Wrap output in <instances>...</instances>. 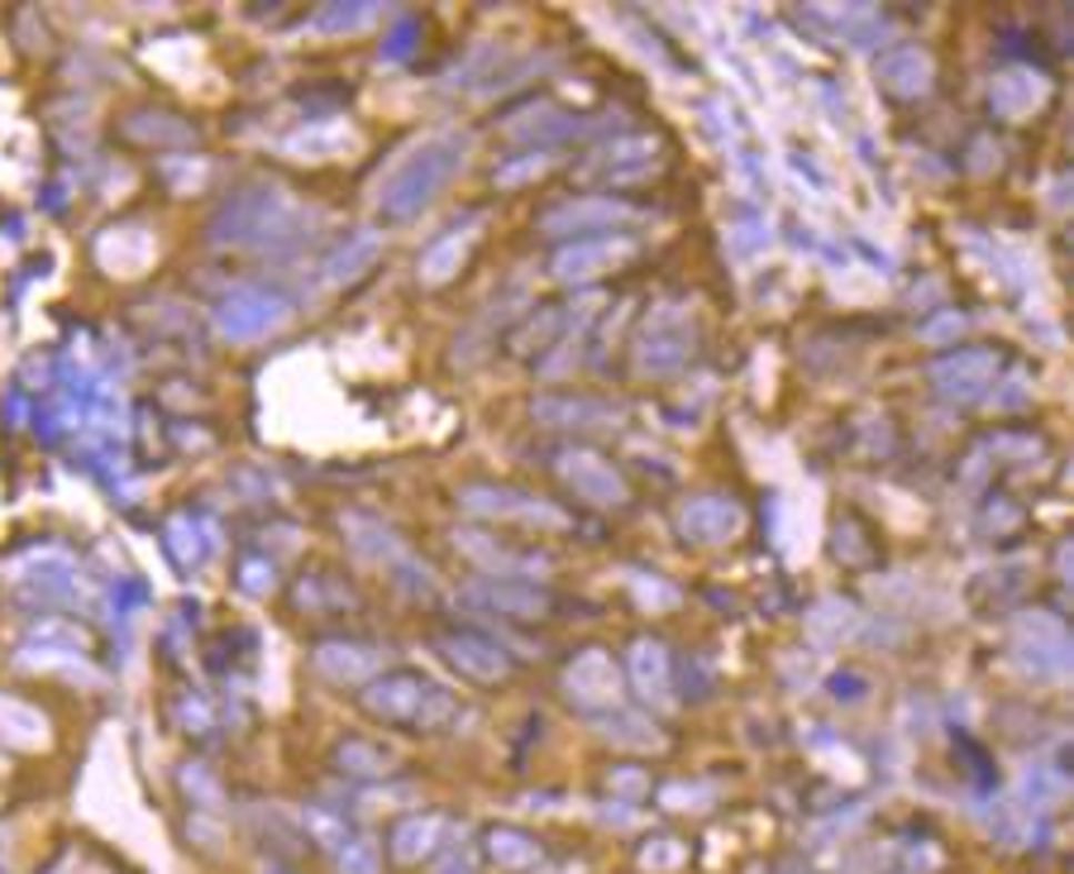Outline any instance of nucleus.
<instances>
[{
  "mask_svg": "<svg viewBox=\"0 0 1074 874\" xmlns=\"http://www.w3.org/2000/svg\"><path fill=\"white\" fill-rule=\"evenodd\" d=\"M564 683H569V697L583 707H612L621 697V674H616L612 655H602V650H583V655L569 664Z\"/></svg>",
  "mask_w": 1074,
  "mask_h": 874,
  "instance_id": "f257e3e1",
  "label": "nucleus"
},
{
  "mask_svg": "<svg viewBox=\"0 0 1074 874\" xmlns=\"http://www.w3.org/2000/svg\"><path fill=\"white\" fill-rule=\"evenodd\" d=\"M368 707L388 722H421L425 707H444V697H435L421 679H388L378 689H368Z\"/></svg>",
  "mask_w": 1074,
  "mask_h": 874,
  "instance_id": "f03ea898",
  "label": "nucleus"
},
{
  "mask_svg": "<svg viewBox=\"0 0 1074 874\" xmlns=\"http://www.w3.org/2000/svg\"><path fill=\"white\" fill-rule=\"evenodd\" d=\"M564 479L579 488L588 502H602V506H621V502H626V483H621V473L606 464L602 454H588V450L569 454L564 459Z\"/></svg>",
  "mask_w": 1074,
  "mask_h": 874,
  "instance_id": "7ed1b4c3",
  "label": "nucleus"
},
{
  "mask_svg": "<svg viewBox=\"0 0 1074 874\" xmlns=\"http://www.w3.org/2000/svg\"><path fill=\"white\" fill-rule=\"evenodd\" d=\"M735 531H741V506L726 498H697L683 506V535L716 545V540H731Z\"/></svg>",
  "mask_w": 1074,
  "mask_h": 874,
  "instance_id": "20e7f679",
  "label": "nucleus"
},
{
  "mask_svg": "<svg viewBox=\"0 0 1074 874\" xmlns=\"http://www.w3.org/2000/svg\"><path fill=\"white\" fill-rule=\"evenodd\" d=\"M635 253L631 240H598V244H573L559 253V278H598L606 268H621Z\"/></svg>",
  "mask_w": 1074,
  "mask_h": 874,
  "instance_id": "39448f33",
  "label": "nucleus"
},
{
  "mask_svg": "<svg viewBox=\"0 0 1074 874\" xmlns=\"http://www.w3.org/2000/svg\"><path fill=\"white\" fill-rule=\"evenodd\" d=\"M444 655L454 660V670L469 674L473 683H496L511 670V660L488 641H444Z\"/></svg>",
  "mask_w": 1074,
  "mask_h": 874,
  "instance_id": "423d86ee",
  "label": "nucleus"
},
{
  "mask_svg": "<svg viewBox=\"0 0 1074 874\" xmlns=\"http://www.w3.org/2000/svg\"><path fill=\"white\" fill-rule=\"evenodd\" d=\"M879 82H884L889 91H897V97H917V91L932 87V62H926V53H917V49H897L879 62Z\"/></svg>",
  "mask_w": 1074,
  "mask_h": 874,
  "instance_id": "0eeeda50",
  "label": "nucleus"
},
{
  "mask_svg": "<svg viewBox=\"0 0 1074 874\" xmlns=\"http://www.w3.org/2000/svg\"><path fill=\"white\" fill-rule=\"evenodd\" d=\"M631 683L654 703L669 697V655L660 641H635L631 645Z\"/></svg>",
  "mask_w": 1074,
  "mask_h": 874,
  "instance_id": "6e6552de",
  "label": "nucleus"
},
{
  "mask_svg": "<svg viewBox=\"0 0 1074 874\" xmlns=\"http://www.w3.org/2000/svg\"><path fill=\"white\" fill-rule=\"evenodd\" d=\"M315 664L325 670L334 683H363L368 674L382 664V655H373V650H354V645H325L315 655Z\"/></svg>",
  "mask_w": 1074,
  "mask_h": 874,
  "instance_id": "1a4fd4ad",
  "label": "nucleus"
},
{
  "mask_svg": "<svg viewBox=\"0 0 1074 874\" xmlns=\"http://www.w3.org/2000/svg\"><path fill=\"white\" fill-rule=\"evenodd\" d=\"M1041 97H1046V82L1032 72H1003L998 82H993V101H998L1003 115H1027Z\"/></svg>",
  "mask_w": 1074,
  "mask_h": 874,
  "instance_id": "9d476101",
  "label": "nucleus"
},
{
  "mask_svg": "<svg viewBox=\"0 0 1074 874\" xmlns=\"http://www.w3.org/2000/svg\"><path fill=\"white\" fill-rule=\"evenodd\" d=\"M654 163V144L650 139H626V144H612L606 153H598V168H606L612 178H635Z\"/></svg>",
  "mask_w": 1074,
  "mask_h": 874,
  "instance_id": "9b49d317",
  "label": "nucleus"
},
{
  "mask_svg": "<svg viewBox=\"0 0 1074 874\" xmlns=\"http://www.w3.org/2000/svg\"><path fill=\"white\" fill-rule=\"evenodd\" d=\"M440 832H444V822L440 817H415V822H406V826H397V855L402 861H421L425 851H435V841H440Z\"/></svg>",
  "mask_w": 1074,
  "mask_h": 874,
  "instance_id": "f8f14e48",
  "label": "nucleus"
},
{
  "mask_svg": "<svg viewBox=\"0 0 1074 874\" xmlns=\"http://www.w3.org/2000/svg\"><path fill=\"white\" fill-rule=\"evenodd\" d=\"M631 211L616 201H579V205H564V211L550 215V230H573V220L579 225H588V220H598V225H612V220H626Z\"/></svg>",
  "mask_w": 1074,
  "mask_h": 874,
  "instance_id": "ddd939ff",
  "label": "nucleus"
},
{
  "mask_svg": "<svg viewBox=\"0 0 1074 874\" xmlns=\"http://www.w3.org/2000/svg\"><path fill=\"white\" fill-rule=\"evenodd\" d=\"M492 861L502 870H535L540 846L521 832H492Z\"/></svg>",
  "mask_w": 1074,
  "mask_h": 874,
  "instance_id": "4468645a",
  "label": "nucleus"
},
{
  "mask_svg": "<svg viewBox=\"0 0 1074 874\" xmlns=\"http://www.w3.org/2000/svg\"><path fill=\"white\" fill-rule=\"evenodd\" d=\"M855 626V612H851V602H822L812 616H807V635L812 641H822V645H831V641H841L845 631Z\"/></svg>",
  "mask_w": 1074,
  "mask_h": 874,
  "instance_id": "2eb2a0df",
  "label": "nucleus"
},
{
  "mask_svg": "<svg viewBox=\"0 0 1074 874\" xmlns=\"http://www.w3.org/2000/svg\"><path fill=\"white\" fill-rule=\"evenodd\" d=\"M970 373H993V359H988V354H960L955 363H941V369H936L941 388H945V392H960V396L974 392V388H984V383H974Z\"/></svg>",
  "mask_w": 1074,
  "mask_h": 874,
  "instance_id": "dca6fc26",
  "label": "nucleus"
},
{
  "mask_svg": "<svg viewBox=\"0 0 1074 874\" xmlns=\"http://www.w3.org/2000/svg\"><path fill=\"white\" fill-rule=\"evenodd\" d=\"M687 354H693V340L687 335H660V330H654V335L645 340V349H640V363H645V369H673V363H683Z\"/></svg>",
  "mask_w": 1074,
  "mask_h": 874,
  "instance_id": "f3484780",
  "label": "nucleus"
},
{
  "mask_svg": "<svg viewBox=\"0 0 1074 874\" xmlns=\"http://www.w3.org/2000/svg\"><path fill=\"white\" fill-rule=\"evenodd\" d=\"M687 861V846L683 841H673V836H654L645 851H640V865H645L650 874H673Z\"/></svg>",
  "mask_w": 1074,
  "mask_h": 874,
  "instance_id": "a211bd4d",
  "label": "nucleus"
},
{
  "mask_svg": "<svg viewBox=\"0 0 1074 874\" xmlns=\"http://www.w3.org/2000/svg\"><path fill=\"white\" fill-rule=\"evenodd\" d=\"M340 765H344L349 774H382V770L392 765V760H388V751H378V745L349 741V745H340Z\"/></svg>",
  "mask_w": 1074,
  "mask_h": 874,
  "instance_id": "6ab92c4d",
  "label": "nucleus"
},
{
  "mask_svg": "<svg viewBox=\"0 0 1074 874\" xmlns=\"http://www.w3.org/2000/svg\"><path fill=\"white\" fill-rule=\"evenodd\" d=\"M488 597L502 612H516V616H540L544 612V593H535V587H511V583H502V587H492Z\"/></svg>",
  "mask_w": 1074,
  "mask_h": 874,
  "instance_id": "aec40b11",
  "label": "nucleus"
},
{
  "mask_svg": "<svg viewBox=\"0 0 1074 874\" xmlns=\"http://www.w3.org/2000/svg\"><path fill=\"white\" fill-rule=\"evenodd\" d=\"M606 731H612V741H631V745H645V751H650V745H660V731H654L650 722L631 717V712H626V717H616Z\"/></svg>",
  "mask_w": 1074,
  "mask_h": 874,
  "instance_id": "412c9836",
  "label": "nucleus"
},
{
  "mask_svg": "<svg viewBox=\"0 0 1074 874\" xmlns=\"http://www.w3.org/2000/svg\"><path fill=\"white\" fill-rule=\"evenodd\" d=\"M340 870H344V874H378L373 846H368V841H354V846H344V851H340Z\"/></svg>",
  "mask_w": 1074,
  "mask_h": 874,
  "instance_id": "4be33fe9",
  "label": "nucleus"
},
{
  "mask_svg": "<svg viewBox=\"0 0 1074 874\" xmlns=\"http://www.w3.org/2000/svg\"><path fill=\"white\" fill-rule=\"evenodd\" d=\"M664 803H669V807H707L702 788H687V784H669V788H664Z\"/></svg>",
  "mask_w": 1074,
  "mask_h": 874,
  "instance_id": "5701e85b",
  "label": "nucleus"
},
{
  "mask_svg": "<svg viewBox=\"0 0 1074 874\" xmlns=\"http://www.w3.org/2000/svg\"><path fill=\"white\" fill-rule=\"evenodd\" d=\"M635 587H640V597H645V602H664V607H673V602H679V593H673L669 583H635Z\"/></svg>",
  "mask_w": 1074,
  "mask_h": 874,
  "instance_id": "b1692460",
  "label": "nucleus"
},
{
  "mask_svg": "<svg viewBox=\"0 0 1074 874\" xmlns=\"http://www.w3.org/2000/svg\"><path fill=\"white\" fill-rule=\"evenodd\" d=\"M612 788H621V793H640V788H645V774H635V770H616V774H612Z\"/></svg>",
  "mask_w": 1074,
  "mask_h": 874,
  "instance_id": "393cba45",
  "label": "nucleus"
}]
</instances>
